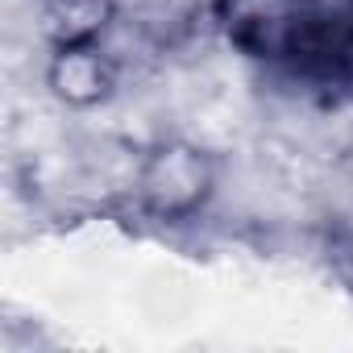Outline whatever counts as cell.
I'll use <instances>...</instances> for the list:
<instances>
[{
  "label": "cell",
  "mask_w": 353,
  "mask_h": 353,
  "mask_svg": "<svg viewBox=\"0 0 353 353\" xmlns=\"http://www.w3.org/2000/svg\"><path fill=\"white\" fill-rule=\"evenodd\" d=\"M133 208L154 225H188L208 212L221 188V162L188 137H158L133 170Z\"/></svg>",
  "instance_id": "6da1fadb"
},
{
  "label": "cell",
  "mask_w": 353,
  "mask_h": 353,
  "mask_svg": "<svg viewBox=\"0 0 353 353\" xmlns=\"http://www.w3.org/2000/svg\"><path fill=\"white\" fill-rule=\"evenodd\" d=\"M303 0H212V26L250 63L287 67Z\"/></svg>",
  "instance_id": "7a4b0ae2"
},
{
  "label": "cell",
  "mask_w": 353,
  "mask_h": 353,
  "mask_svg": "<svg viewBox=\"0 0 353 353\" xmlns=\"http://www.w3.org/2000/svg\"><path fill=\"white\" fill-rule=\"evenodd\" d=\"M287 67L324 83L353 75V0H303Z\"/></svg>",
  "instance_id": "3957f363"
},
{
  "label": "cell",
  "mask_w": 353,
  "mask_h": 353,
  "mask_svg": "<svg viewBox=\"0 0 353 353\" xmlns=\"http://www.w3.org/2000/svg\"><path fill=\"white\" fill-rule=\"evenodd\" d=\"M42 83L67 112H92V108H100L117 96L121 67H117V59L108 54L104 42L63 46V50H46Z\"/></svg>",
  "instance_id": "277c9868"
},
{
  "label": "cell",
  "mask_w": 353,
  "mask_h": 353,
  "mask_svg": "<svg viewBox=\"0 0 353 353\" xmlns=\"http://www.w3.org/2000/svg\"><path fill=\"white\" fill-rule=\"evenodd\" d=\"M121 0H34V30L46 50L104 42L117 26Z\"/></svg>",
  "instance_id": "5b68a950"
}]
</instances>
